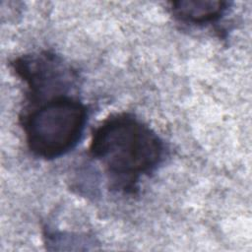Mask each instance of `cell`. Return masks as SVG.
I'll return each mask as SVG.
<instances>
[{"instance_id": "obj_1", "label": "cell", "mask_w": 252, "mask_h": 252, "mask_svg": "<svg viewBox=\"0 0 252 252\" xmlns=\"http://www.w3.org/2000/svg\"><path fill=\"white\" fill-rule=\"evenodd\" d=\"M90 154L108 175L112 186L134 192L140 179L161 163L164 145L147 124L129 113L111 115L92 136Z\"/></svg>"}, {"instance_id": "obj_2", "label": "cell", "mask_w": 252, "mask_h": 252, "mask_svg": "<svg viewBox=\"0 0 252 252\" xmlns=\"http://www.w3.org/2000/svg\"><path fill=\"white\" fill-rule=\"evenodd\" d=\"M87 117L85 104L76 96L61 94L48 97L22 118L29 150L44 159L64 156L80 141Z\"/></svg>"}, {"instance_id": "obj_3", "label": "cell", "mask_w": 252, "mask_h": 252, "mask_svg": "<svg viewBox=\"0 0 252 252\" xmlns=\"http://www.w3.org/2000/svg\"><path fill=\"white\" fill-rule=\"evenodd\" d=\"M14 70L26 83L31 102L47 94H67L74 81L71 69L60 58L50 53L27 55L17 59Z\"/></svg>"}, {"instance_id": "obj_4", "label": "cell", "mask_w": 252, "mask_h": 252, "mask_svg": "<svg viewBox=\"0 0 252 252\" xmlns=\"http://www.w3.org/2000/svg\"><path fill=\"white\" fill-rule=\"evenodd\" d=\"M227 6L226 1L220 0H182L171 2L170 11L182 23L203 26L218 21Z\"/></svg>"}]
</instances>
